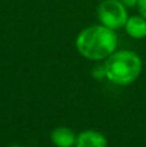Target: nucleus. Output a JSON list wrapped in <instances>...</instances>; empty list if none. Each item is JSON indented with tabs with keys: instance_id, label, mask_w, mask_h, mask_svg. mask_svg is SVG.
I'll return each instance as SVG.
<instances>
[{
	"instance_id": "nucleus-1",
	"label": "nucleus",
	"mask_w": 146,
	"mask_h": 147,
	"mask_svg": "<svg viewBox=\"0 0 146 147\" xmlns=\"http://www.w3.org/2000/svg\"><path fill=\"white\" fill-rule=\"evenodd\" d=\"M75 45L84 58L89 61H102L116 51L118 36L115 30L103 25H93L78 34Z\"/></svg>"
},
{
	"instance_id": "nucleus-2",
	"label": "nucleus",
	"mask_w": 146,
	"mask_h": 147,
	"mask_svg": "<svg viewBox=\"0 0 146 147\" xmlns=\"http://www.w3.org/2000/svg\"><path fill=\"white\" fill-rule=\"evenodd\" d=\"M105 78L115 85H129L142 71V59L132 51L114 52L105 62Z\"/></svg>"
},
{
	"instance_id": "nucleus-3",
	"label": "nucleus",
	"mask_w": 146,
	"mask_h": 147,
	"mask_svg": "<svg viewBox=\"0 0 146 147\" xmlns=\"http://www.w3.org/2000/svg\"><path fill=\"white\" fill-rule=\"evenodd\" d=\"M128 8L120 0H103L97 8V17L100 23L111 30L124 27L128 20Z\"/></svg>"
},
{
	"instance_id": "nucleus-4",
	"label": "nucleus",
	"mask_w": 146,
	"mask_h": 147,
	"mask_svg": "<svg viewBox=\"0 0 146 147\" xmlns=\"http://www.w3.org/2000/svg\"><path fill=\"white\" fill-rule=\"evenodd\" d=\"M107 138L101 132L93 129L83 130L78 134L74 147H107Z\"/></svg>"
},
{
	"instance_id": "nucleus-5",
	"label": "nucleus",
	"mask_w": 146,
	"mask_h": 147,
	"mask_svg": "<svg viewBox=\"0 0 146 147\" xmlns=\"http://www.w3.org/2000/svg\"><path fill=\"white\" fill-rule=\"evenodd\" d=\"M76 137L78 136L74 133V130L67 127H57L51 133V141L56 147L75 146Z\"/></svg>"
},
{
	"instance_id": "nucleus-6",
	"label": "nucleus",
	"mask_w": 146,
	"mask_h": 147,
	"mask_svg": "<svg viewBox=\"0 0 146 147\" xmlns=\"http://www.w3.org/2000/svg\"><path fill=\"white\" fill-rule=\"evenodd\" d=\"M126 32L128 36H131L132 39H145L146 38V18L140 16H132L128 17L126 25Z\"/></svg>"
},
{
	"instance_id": "nucleus-7",
	"label": "nucleus",
	"mask_w": 146,
	"mask_h": 147,
	"mask_svg": "<svg viewBox=\"0 0 146 147\" xmlns=\"http://www.w3.org/2000/svg\"><path fill=\"white\" fill-rule=\"evenodd\" d=\"M93 75L97 79H101L105 76V66H97L95 70H93Z\"/></svg>"
},
{
	"instance_id": "nucleus-8",
	"label": "nucleus",
	"mask_w": 146,
	"mask_h": 147,
	"mask_svg": "<svg viewBox=\"0 0 146 147\" xmlns=\"http://www.w3.org/2000/svg\"><path fill=\"white\" fill-rule=\"evenodd\" d=\"M137 8H139V12L142 17L146 18V0H139V4H137Z\"/></svg>"
},
{
	"instance_id": "nucleus-9",
	"label": "nucleus",
	"mask_w": 146,
	"mask_h": 147,
	"mask_svg": "<svg viewBox=\"0 0 146 147\" xmlns=\"http://www.w3.org/2000/svg\"><path fill=\"white\" fill-rule=\"evenodd\" d=\"M127 8H135L139 4V0H120Z\"/></svg>"
},
{
	"instance_id": "nucleus-10",
	"label": "nucleus",
	"mask_w": 146,
	"mask_h": 147,
	"mask_svg": "<svg viewBox=\"0 0 146 147\" xmlns=\"http://www.w3.org/2000/svg\"><path fill=\"white\" fill-rule=\"evenodd\" d=\"M9 147H25V146H21V145H12V146H9Z\"/></svg>"
}]
</instances>
